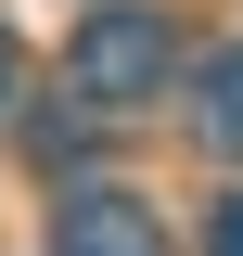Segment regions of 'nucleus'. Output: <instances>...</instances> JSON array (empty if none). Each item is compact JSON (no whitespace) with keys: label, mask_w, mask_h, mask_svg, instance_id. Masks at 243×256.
<instances>
[{"label":"nucleus","mask_w":243,"mask_h":256,"mask_svg":"<svg viewBox=\"0 0 243 256\" xmlns=\"http://www.w3.org/2000/svg\"><path fill=\"white\" fill-rule=\"evenodd\" d=\"M166 64H180V26L154 0H102L90 26H77V52H64V90L90 102V116H128V102L166 90Z\"/></svg>","instance_id":"obj_1"},{"label":"nucleus","mask_w":243,"mask_h":256,"mask_svg":"<svg viewBox=\"0 0 243 256\" xmlns=\"http://www.w3.org/2000/svg\"><path fill=\"white\" fill-rule=\"evenodd\" d=\"M192 128H205L218 154H243V38L205 52V77H192Z\"/></svg>","instance_id":"obj_3"},{"label":"nucleus","mask_w":243,"mask_h":256,"mask_svg":"<svg viewBox=\"0 0 243 256\" xmlns=\"http://www.w3.org/2000/svg\"><path fill=\"white\" fill-rule=\"evenodd\" d=\"M205 256H243V192H230V205L205 218Z\"/></svg>","instance_id":"obj_4"},{"label":"nucleus","mask_w":243,"mask_h":256,"mask_svg":"<svg viewBox=\"0 0 243 256\" xmlns=\"http://www.w3.org/2000/svg\"><path fill=\"white\" fill-rule=\"evenodd\" d=\"M52 256H166V218L141 192H64L52 205Z\"/></svg>","instance_id":"obj_2"},{"label":"nucleus","mask_w":243,"mask_h":256,"mask_svg":"<svg viewBox=\"0 0 243 256\" xmlns=\"http://www.w3.org/2000/svg\"><path fill=\"white\" fill-rule=\"evenodd\" d=\"M0 102H13V38H0Z\"/></svg>","instance_id":"obj_5"}]
</instances>
